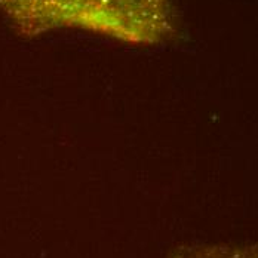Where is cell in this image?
Wrapping results in <instances>:
<instances>
[{
  "label": "cell",
  "mask_w": 258,
  "mask_h": 258,
  "mask_svg": "<svg viewBox=\"0 0 258 258\" xmlns=\"http://www.w3.org/2000/svg\"><path fill=\"white\" fill-rule=\"evenodd\" d=\"M3 17L26 36L80 26L123 39H152L165 23V0H0Z\"/></svg>",
  "instance_id": "1"
}]
</instances>
